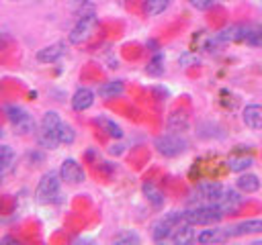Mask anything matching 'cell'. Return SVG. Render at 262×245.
<instances>
[{
	"mask_svg": "<svg viewBox=\"0 0 262 245\" xmlns=\"http://www.w3.org/2000/svg\"><path fill=\"white\" fill-rule=\"evenodd\" d=\"M154 145H156L158 153L164 155V157H176V155H180V153L186 151V141L180 135H174V133L158 137L154 141Z\"/></svg>",
	"mask_w": 262,
	"mask_h": 245,
	"instance_id": "obj_8",
	"label": "cell"
},
{
	"mask_svg": "<svg viewBox=\"0 0 262 245\" xmlns=\"http://www.w3.org/2000/svg\"><path fill=\"white\" fill-rule=\"evenodd\" d=\"M63 53H66V43L63 41H55V43H51V45H47V47H43V49L37 51V61H41V63H53Z\"/></svg>",
	"mask_w": 262,
	"mask_h": 245,
	"instance_id": "obj_11",
	"label": "cell"
},
{
	"mask_svg": "<svg viewBox=\"0 0 262 245\" xmlns=\"http://www.w3.org/2000/svg\"><path fill=\"white\" fill-rule=\"evenodd\" d=\"M192 239H196V235H194V225H190V223H180L174 231H172V235H170V241L172 243H178V245H184V243H190Z\"/></svg>",
	"mask_w": 262,
	"mask_h": 245,
	"instance_id": "obj_14",
	"label": "cell"
},
{
	"mask_svg": "<svg viewBox=\"0 0 262 245\" xmlns=\"http://www.w3.org/2000/svg\"><path fill=\"white\" fill-rule=\"evenodd\" d=\"M74 139H76L74 129H72L68 122H61V131H59V143L70 145V143H74Z\"/></svg>",
	"mask_w": 262,
	"mask_h": 245,
	"instance_id": "obj_26",
	"label": "cell"
},
{
	"mask_svg": "<svg viewBox=\"0 0 262 245\" xmlns=\"http://www.w3.org/2000/svg\"><path fill=\"white\" fill-rule=\"evenodd\" d=\"M6 116L18 135H31L35 131V118L23 106H14V104L6 106Z\"/></svg>",
	"mask_w": 262,
	"mask_h": 245,
	"instance_id": "obj_6",
	"label": "cell"
},
{
	"mask_svg": "<svg viewBox=\"0 0 262 245\" xmlns=\"http://www.w3.org/2000/svg\"><path fill=\"white\" fill-rule=\"evenodd\" d=\"M180 223H184L182 212H166L164 216H160V218L154 223V227H151V237H154V241H166V239H170L172 231H174Z\"/></svg>",
	"mask_w": 262,
	"mask_h": 245,
	"instance_id": "obj_7",
	"label": "cell"
},
{
	"mask_svg": "<svg viewBox=\"0 0 262 245\" xmlns=\"http://www.w3.org/2000/svg\"><path fill=\"white\" fill-rule=\"evenodd\" d=\"M227 188H223V184L219 182H203L194 188L192 196H190V206H199V204H219V200L223 198Z\"/></svg>",
	"mask_w": 262,
	"mask_h": 245,
	"instance_id": "obj_4",
	"label": "cell"
},
{
	"mask_svg": "<svg viewBox=\"0 0 262 245\" xmlns=\"http://www.w3.org/2000/svg\"><path fill=\"white\" fill-rule=\"evenodd\" d=\"M229 239L231 237H244V235H260L262 233V220L260 218H250V220H242L233 227H225Z\"/></svg>",
	"mask_w": 262,
	"mask_h": 245,
	"instance_id": "obj_10",
	"label": "cell"
},
{
	"mask_svg": "<svg viewBox=\"0 0 262 245\" xmlns=\"http://www.w3.org/2000/svg\"><path fill=\"white\" fill-rule=\"evenodd\" d=\"M225 212L215 206V204H199V206H190L188 210H182V216L186 223L194 225V227H211L217 225L221 220Z\"/></svg>",
	"mask_w": 262,
	"mask_h": 245,
	"instance_id": "obj_2",
	"label": "cell"
},
{
	"mask_svg": "<svg viewBox=\"0 0 262 245\" xmlns=\"http://www.w3.org/2000/svg\"><path fill=\"white\" fill-rule=\"evenodd\" d=\"M61 116L55 110H47L41 118L39 125V133H37V141L41 147L45 149H55L59 145V131H61Z\"/></svg>",
	"mask_w": 262,
	"mask_h": 245,
	"instance_id": "obj_1",
	"label": "cell"
},
{
	"mask_svg": "<svg viewBox=\"0 0 262 245\" xmlns=\"http://www.w3.org/2000/svg\"><path fill=\"white\" fill-rule=\"evenodd\" d=\"M188 2H190V6L196 8V10H209V8H213V4H215V0H188Z\"/></svg>",
	"mask_w": 262,
	"mask_h": 245,
	"instance_id": "obj_28",
	"label": "cell"
},
{
	"mask_svg": "<svg viewBox=\"0 0 262 245\" xmlns=\"http://www.w3.org/2000/svg\"><path fill=\"white\" fill-rule=\"evenodd\" d=\"M186 127H188L186 114H182V112H172L170 114V118H168V129L170 131H184Z\"/></svg>",
	"mask_w": 262,
	"mask_h": 245,
	"instance_id": "obj_23",
	"label": "cell"
},
{
	"mask_svg": "<svg viewBox=\"0 0 262 245\" xmlns=\"http://www.w3.org/2000/svg\"><path fill=\"white\" fill-rule=\"evenodd\" d=\"M145 71H147L149 76H162V74H164V57H162V53H158V55L147 63Z\"/></svg>",
	"mask_w": 262,
	"mask_h": 245,
	"instance_id": "obj_25",
	"label": "cell"
},
{
	"mask_svg": "<svg viewBox=\"0 0 262 245\" xmlns=\"http://www.w3.org/2000/svg\"><path fill=\"white\" fill-rule=\"evenodd\" d=\"M252 163H254V157H252V155H235V153H233V155L227 159V165H229L231 172H244V169H248Z\"/></svg>",
	"mask_w": 262,
	"mask_h": 245,
	"instance_id": "obj_20",
	"label": "cell"
},
{
	"mask_svg": "<svg viewBox=\"0 0 262 245\" xmlns=\"http://www.w3.org/2000/svg\"><path fill=\"white\" fill-rule=\"evenodd\" d=\"M115 243H117V245H121V243H139V237H137L135 233L127 231V233L117 235V237H115Z\"/></svg>",
	"mask_w": 262,
	"mask_h": 245,
	"instance_id": "obj_27",
	"label": "cell"
},
{
	"mask_svg": "<svg viewBox=\"0 0 262 245\" xmlns=\"http://www.w3.org/2000/svg\"><path fill=\"white\" fill-rule=\"evenodd\" d=\"M143 194L147 196V200H149L154 206H162V204H164V194H162L156 186H151V184H143Z\"/></svg>",
	"mask_w": 262,
	"mask_h": 245,
	"instance_id": "obj_24",
	"label": "cell"
},
{
	"mask_svg": "<svg viewBox=\"0 0 262 245\" xmlns=\"http://www.w3.org/2000/svg\"><path fill=\"white\" fill-rule=\"evenodd\" d=\"M94 104V92L90 88H78L72 96V108L82 112V110H88L90 106Z\"/></svg>",
	"mask_w": 262,
	"mask_h": 245,
	"instance_id": "obj_12",
	"label": "cell"
},
{
	"mask_svg": "<svg viewBox=\"0 0 262 245\" xmlns=\"http://www.w3.org/2000/svg\"><path fill=\"white\" fill-rule=\"evenodd\" d=\"M260 178L256 174H239V178L235 180V188L244 194H252V192H258L260 190Z\"/></svg>",
	"mask_w": 262,
	"mask_h": 245,
	"instance_id": "obj_16",
	"label": "cell"
},
{
	"mask_svg": "<svg viewBox=\"0 0 262 245\" xmlns=\"http://www.w3.org/2000/svg\"><path fill=\"white\" fill-rule=\"evenodd\" d=\"M0 47H2V35H0Z\"/></svg>",
	"mask_w": 262,
	"mask_h": 245,
	"instance_id": "obj_30",
	"label": "cell"
},
{
	"mask_svg": "<svg viewBox=\"0 0 262 245\" xmlns=\"http://www.w3.org/2000/svg\"><path fill=\"white\" fill-rule=\"evenodd\" d=\"M242 118H244L246 127L260 131L262 129V106L260 104H248L242 112Z\"/></svg>",
	"mask_w": 262,
	"mask_h": 245,
	"instance_id": "obj_13",
	"label": "cell"
},
{
	"mask_svg": "<svg viewBox=\"0 0 262 245\" xmlns=\"http://www.w3.org/2000/svg\"><path fill=\"white\" fill-rule=\"evenodd\" d=\"M59 188H61V176L59 172H47L37 184L35 198L41 204H53L59 200Z\"/></svg>",
	"mask_w": 262,
	"mask_h": 245,
	"instance_id": "obj_3",
	"label": "cell"
},
{
	"mask_svg": "<svg viewBox=\"0 0 262 245\" xmlns=\"http://www.w3.org/2000/svg\"><path fill=\"white\" fill-rule=\"evenodd\" d=\"M168 6H170V0H143V8H145V12L149 16L162 14Z\"/></svg>",
	"mask_w": 262,
	"mask_h": 245,
	"instance_id": "obj_22",
	"label": "cell"
},
{
	"mask_svg": "<svg viewBox=\"0 0 262 245\" xmlns=\"http://www.w3.org/2000/svg\"><path fill=\"white\" fill-rule=\"evenodd\" d=\"M59 176H61V180L68 182V184H80V182H84V178H86L82 165H80L76 159H72V157H68V159L61 161V165H59Z\"/></svg>",
	"mask_w": 262,
	"mask_h": 245,
	"instance_id": "obj_9",
	"label": "cell"
},
{
	"mask_svg": "<svg viewBox=\"0 0 262 245\" xmlns=\"http://www.w3.org/2000/svg\"><path fill=\"white\" fill-rule=\"evenodd\" d=\"M94 125L100 127V131H104V133H106L108 137H113V139H121V137H123V129H121L115 120H111V118H106V116L94 118Z\"/></svg>",
	"mask_w": 262,
	"mask_h": 245,
	"instance_id": "obj_18",
	"label": "cell"
},
{
	"mask_svg": "<svg viewBox=\"0 0 262 245\" xmlns=\"http://www.w3.org/2000/svg\"><path fill=\"white\" fill-rule=\"evenodd\" d=\"M237 41H246L250 45H262V27H237Z\"/></svg>",
	"mask_w": 262,
	"mask_h": 245,
	"instance_id": "obj_15",
	"label": "cell"
},
{
	"mask_svg": "<svg viewBox=\"0 0 262 245\" xmlns=\"http://www.w3.org/2000/svg\"><path fill=\"white\" fill-rule=\"evenodd\" d=\"M14 163V151L8 145H0V176L6 174Z\"/></svg>",
	"mask_w": 262,
	"mask_h": 245,
	"instance_id": "obj_21",
	"label": "cell"
},
{
	"mask_svg": "<svg viewBox=\"0 0 262 245\" xmlns=\"http://www.w3.org/2000/svg\"><path fill=\"white\" fill-rule=\"evenodd\" d=\"M96 24H98L96 14H94L92 10L84 12V14L76 20V24L72 27V31H70V37H68L70 43H72V45H82V43H86V41L94 35Z\"/></svg>",
	"mask_w": 262,
	"mask_h": 245,
	"instance_id": "obj_5",
	"label": "cell"
},
{
	"mask_svg": "<svg viewBox=\"0 0 262 245\" xmlns=\"http://www.w3.org/2000/svg\"><path fill=\"white\" fill-rule=\"evenodd\" d=\"M72 2H74V4H90L92 0H72Z\"/></svg>",
	"mask_w": 262,
	"mask_h": 245,
	"instance_id": "obj_29",
	"label": "cell"
},
{
	"mask_svg": "<svg viewBox=\"0 0 262 245\" xmlns=\"http://www.w3.org/2000/svg\"><path fill=\"white\" fill-rule=\"evenodd\" d=\"M229 235H227V229L223 227H217V229H203L199 235H196V241L199 243H221V241H227Z\"/></svg>",
	"mask_w": 262,
	"mask_h": 245,
	"instance_id": "obj_17",
	"label": "cell"
},
{
	"mask_svg": "<svg viewBox=\"0 0 262 245\" xmlns=\"http://www.w3.org/2000/svg\"><path fill=\"white\" fill-rule=\"evenodd\" d=\"M123 90H125V86H123L121 80H111V82H104V84L98 88V94H100L102 98H115V96L123 94Z\"/></svg>",
	"mask_w": 262,
	"mask_h": 245,
	"instance_id": "obj_19",
	"label": "cell"
}]
</instances>
